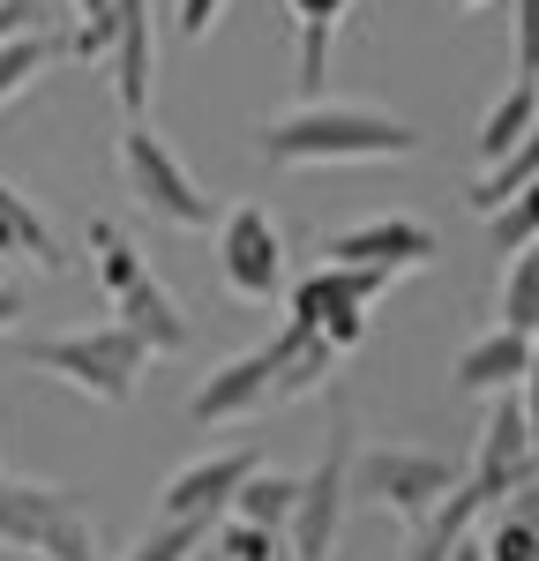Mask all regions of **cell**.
<instances>
[{
    "instance_id": "9",
    "label": "cell",
    "mask_w": 539,
    "mask_h": 561,
    "mask_svg": "<svg viewBox=\"0 0 539 561\" xmlns=\"http://www.w3.org/2000/svg\"><path fill=\"white\" fill-rule=\"evenodd\" d=\"M345 494H353V420L337 412L322 465L300 472V510H293V554L300 561H330V539L345 524Z\"/></svg>"
},
{
    "instance_id": "21",
    "label": "cell",
    "mask_w": 539,
    "mask_h": 561,
    "mask_svg": "<svg viewBox=\"0 0 539 561\" xmlns=\"http://www.w3.org/2000/svg\"><path fill=\"white\" fill-rule=\"evenodd\" d=\"M293 510H300V479L255 465V472L240 479V494H232L225 517H248V524H263V531H293Z\"/></svg>"
},
{
    "instance_id": "25",
    "label": "cell",
    "mask_w": 539,
    "mask_h": 561,
    "mask_svg": "<svg viewBox=\"0 0 539 561\" xmlns=\"http://www.w3.org/2000/svg\"><path fill=\"white\" fill-rule=\"evenodd\" d=\"M532 240H539V180L517 187L502 210H488V248L494 255H517V248H532Z\"/></svg>"
},
{
    "instance_id": "18",
    "label": "cell",
    "mask_w": 539,
    "mask_h": 561,
    "mask_svg": "<svg viewBox=\"0 0 539 561\" xmlns=\"http://www.w3.org/2000/svg\"><path fill=\"white\" fill-rule=\"evenodd\" d=\"M532 121H539V83L532 76H517V83L494 98L488 113H480V135H472V150H480V165H494V158H509L525 135H532Z\"/></svg>"
},
{
    "instance_id": "32",
    "label": "cell",
    "mask_w": 539,
    "mask_h": 561,
    "mask_svg": "<svg viewBox=\"0 0 539 561\" xmlns=\"http://www.w3.org/2000/svg\"><path fill=\"white\" fill-rule=\"evenodd\" d=\"M443 561H488V539H480V531H457Z\"/></svg>"
},
{
    "instance_id": "14",
    "label": "cell",
    "mask_w": 539,
    "mask_h": 561,
    "mask_svg": "<svg viewBox=\"0 0 539 561\" xmlns=\"http://www.w3.org/2000/svg\"><path fill=\"white\" fill-rule=\"evenodd\" d=\"M532 345H539V337H525V330H509V322H494V330H480L472 345L457 352L449 382L465 389V397H502V389H525Z\"/></svg>"
},
{
    "instance_id": "27",
    "label": "cell",
    "mask_w": 539,
    "mask_h": 561,
    "mask_svg": "<svg viewBox=\"0 0 539 561\" xmlns=\"http://www.w3.org/2000/svg\"><path fill=\"white\" fill-rule=\"evenodd\" d=\"M488 561H539V524L502 510V524L488 531Z\"/></svg>"
},
{
    "instance_id": "22",
    "label": "cell",
    "mask_w": 539,
    "mask_h": 561,
    "mask_svg": "<svg viewBox=\"0 0 539 561\" xmlns=\"http://www.w3.org/2000/svg\"><path fill=\"white\" fill-rule=\"evenodd\" d=\"M532 180H539V121H532V135H525V142H517L509 158L480 165V180L465 187V210H472V217H488V210H502V203H509L517 187H532Z\"/></svg>"
},
{
    "instance_id": "15",
    "label": "cell",
    "mask_w": 539,
    "mask_h": 561,
    "mask_svg": "<svg viewBox=\"0 0 539 561\" xmlns=\"http://www.w3.org/2000/svg\"><path fill=\"white\" fill-rule=\"evenodd\" d=\"M113 322H128L135 337L150 345V359H173V352L195 345V322H187V307L158 285V277H135L128 293L113 300Z\"/></svg>"
},
{
    "instance_id": "17",
    "label": "cell",
    "mask_w": 539,
    "mask_h": 561,
    "mask_svg": "<svg viewBox=\"0 0 539 561\" xmlns=\"http://www.w3.org/2000/svg\"><path fill=\"white\" fill-rule=\"evenodd\" d=\"M345 352L330 345L322 330H308V322H293L285 314V330L270 337V367H277V404H293V397H314V389L330 382V367H337Z\"/></svg>"
},
{
    "instance_id": "30",
    "label": "cell",
    "mask_w": 539,
    "mask_h": 561,
    "mask_svg": "<svg viewBox=\"0 0 539 561\" xmlns=\"http://www.w3.org/2000/svg\"><path fill=\"white\" fill-rule=\"evenodd\" d=\"M15 31H38V0H0V45Z\"/></svg>"
},
{
    "instance_id": "33",
    "label": "cell",
    "mask_w": 539,
    "mask_h": 561,
    "mask_svg": "<svg viewBox=\"0 0 539 561\" xmlns=\"http://www.w3.org/2000/svg\"><path fill=\"white\" fill-rule=\"evenodd\" d=\"M15 322H23V293H15V285H0V337H8Z\"/></svg>"
},
{
    "instance_id": "20",
    "label": "cell",
    "mask_w": 539,
    "mask_h": 561,
    "mask_svg": "<svg viewBox=\"0 0 539 561\" xmlns=\"http://www.w3.org/2000/svg\"><path fill=\"white\" fill-rule=\"evenodd\" d=\"M83 248H90V270H98V293H105V300H121L135 277H150L142 248H135L113 217H90V225H83Z\"/></svg>"
},
{
    "instance_id": "24",
    "label": "cell",
    "mask_w": 539,
    "mask_h": 561,
    "mask_svg": "<svg viewBox=\"0 0 539 561\" xmlns=\"http://www.w3.org/2000/svg\"><path fill=\"white\" fill-rule=\"evenodd\" d=\"M113 31H121V0H76V23H68V60H90V68H105V53H113Z\"/></svg>"
},
{
    "instance_id": "6",
    "label": "cell",
    "mask_w": 539,
    "mask_h": 561,
    "mask_svg": "<svg viewBox=\"0 0 539 561\" xmlns=\"http://www.w3.org/2000/svg\"><path fill=\"white\" fill-rule=\"evenodd\" d=\"M398 285V270H375V262H322V270H308V277H293L285 285V314L293 322H308V330H322L337 352L367 345V314H375V300Z\"/></svg>"
},
{
    "instance_id": "1",
    "label": "cell",
    "mask_w": 539,
    "mask_h": 561,
    "mask_svg": "<svg viewBox=\"0 0 539 561\" xmlns=\"http://www.w3.org/2000/svg\"><path fill=\"white\" fill-rule=\"evenodd\" d=\"M255 158L277 165V173H300V165H398V158H420V128L382 113V105L300 98L293 113H270L255 128Z\"/></svg>"
},
{
    "instance_id": "8",
    "label": "cell",
    "mask_w": 539,
    "mask_h": 561,
    "mask_svg": "<svg viewBox=\"0 0 539 561\" xmlns=\"http://www.w3.org/2000/svg\"><path fill=\"white\" fill-rule=\"evenodd\" d=\"M532 472H539V442H532V420H525V397L502 389L488 427H480V449H472V465H465V486H472L488 510H502Z\"/></svg>"
},
{
    "instance_id": "23",
    "label": "cell",
    "mask_w": 539,
    "mask_h": 561,
    "mask_svg": "<svg viewBox=\"0 0 539 561\" xmlns=\"http://www.w3.org/2000/svg\"><path fill=\"white\" fill-rule=\"evenodd\" d=\"M502 322L539 337V240L509 255V277H502Z\"/></svg>"
},
{
    "instance_id": "29",
    "label": "cell",
    "mask_w": 539,
    "mask_h": 561,
    "mask_svg": "<svg viewBox=\"0 0 539 561\" xmlns=\"http://www.w3.org/2000/svg\"><path fill=\"white\" fill-rule=\"evenodd\" d=\"M218 15H225V0H173L180 38H210V31H218Z\"/></svg>"
},
{
    "instance_id": "10",
    "label": "cell",
    "mask_w": 539,
    "mask_h": 561,
    "mask_svg": "<svg viewBox=\"0 0 539 561\" xmlns=\"http://www.w3.org/2000/svg\"><path fill=\"white\" fill-rule=\"evenodd\" d=\"M270 404H277V367H270V345H255V352L218 359V367L195 382L187 420H195V427H240V420H263Z\"/></svg>"
},
{
    "instance_id": "16",
    "label": "cell",
    "mask_w": 539,
    "mask_h": 561,
    "mask_svg": "<svg viewBox=\"0 0 539 561\" xmlns=\"http://www.w3.org/2000/svg\"><path fill=\"white\" fill-rule=\"evenodd\" d=\"M0 262H23V270H45V277H60V270H68L60 232H53L45 210L23 195V187H8V180H0Z\"/></svg>"
},
{
    "instance_id": "7",
    "label": "cell",
    "mask_w": 539,
    "mask_h": 561,
    "mask_svg": "<svg viewBox=\"0 0 539 561\" xmlns=\"http://www.w3.org/2000/svg\"><path fill=\"white\" fill-rule=\"evenodd\" d=\"M218 277L232 300H285V285H293V262H285V232H277V217L255 210V203H232L218 210Z\"/></svg>"
},
{
    "instance_id": "12",
    "label": "cell",
    "mask_w": 539,
    "mask_h": 561,
    "mask_svg": "<svg viewBox=\"0 0 539 561\" xmlns=\"http://www.w3.org/2000/svg\"><path fill=\"white\" fill-rule=\"evenodd\" d=\"M255 465H263L255 449H218V457L180 465V472L158 486V517H225L232 494H240V479L255 472Z\"/></svg>"
},
{
    "instance_id": "5",
    "label": "cell",
    "mask_w": 539,
    "mask_h": 561,
    "mask_svg": "<svg viewBox=\"0 0 539 561\" xmlns=\"http://www.w3.org/2000/svg\"><path fill=\"white\" fill-rule=\"evenodd\" d=\"M457 479H465V465L443 457V449H404V442H367V449H353V494L382 502L412 531L449 502Z\"/></svg>"
},
{
    "instance_id": "34",
    "label": "cell",
    "mask_w": 539,
    "mask_h": 561,
    "mask_svg": "<svg viewBox=\"0 0 539 561\" xmlns=\"http://www.w3.org/2000/svg\"><path fill=\"white\" fill-rule=\"evenodd\" d=\"M457 8H488V0H457Z\"/></svg>"
},
{
    "instance_id": "26",
    "label": "cell",
    "mask_w": 539,
    "mask_h": 561,
    "mask_svg": "<svg viewBox=\"0 0 539 561\" xmlns=\"http://www.w3.org/2000/svg\"><path fill=\"white\" fill-rule=\"evenodd\" d=\"M285 531H263V524H248V517H225L218 524V554L225 561H277L285 547H277Z\"/></svg>"
},
{
    "instance_id": "3",
    "label": "cell",
    "mask_w": 539,
    "mask_h": 561,
    "mask_svg": "<svg viewBox=\"0 0 539 561\" xmlns=\"http://www.w3.org/2000/svg\"><path fill=\"white\" fill-rule=\"evenodd\" d=\"M0 547L23 561H105L83 517V494L38 486V479H0Z\"/></svg>"
},
{
    "instance_id": "19",
    "label": "cell",
    "mask_w": 539,
    "mask_h": 561,
    "mask_svg": "<svg viewBox=\"0 0 539 561\" xmlns=\"http://www.w3.org/2000/svg\"><path fill=\"white\" fill-rule=\"evenodd\" d=\"M53 60H68V31H15V38L0 45V113L31 83H45Z\"/></svg>"
},
{
    "instance_id": "31",
    "label": "cell",
    "mask_w": 539,
    "mask_h": 561,
    "mask_svg": "<svg viewBox=\"0 0 539 561\" xmlns=\"http://www.w3.org/2000/svg\"><path fill=\"white\" fill-rule=\"evenodd\" d=\"M517 397H525V420H532V442H539V345H532V367H525V389Z\"/></svg>"
},
{
    "instance_id": "11",
    "label": "cell",
    "mask_w": 539,
    "mask_h": 561,
    "mask_svg": "<svg viewBox=\"0 0 539 561\" xmlns=\"http://www.w3.org/2000/svg\"><path fill=\"white\" fill-rule=\"evenodd\" d=\"M443 255L435 248V232L420 225V217H367V225H337V232H322V262H375V270H427V262Z\"/></svg>"
},
{
    "instance_id": "4",
    "label": "cell",
    "mask_w": 539,
    "mask_h": 561,
    "mask_svg": "<svg viewBox=\"0 0 539 561\" xmlns=\"http://www.w3.org/2000/svg\"><path fill=\"white\" fill-rule=\"evenodd\" d=\"M121 180H128V195L158 225H173V232H218V195L180 165V150L150 121L121 128Z\"/></svg>"
},
{
    "instance_id": "28",
    "label": "cell",
    "mask_w": 539,
    "mask_h": 561,
    "mask_svg": "<svg viewBox=\"0 0 539 561\" xmlns=\"http://www.w3.org/2000/svg\"><path fill=\"white\" fill-rule=\"evenodd\" d=\"M517 15H509V38H517V76H532L539 83V0H509Z\"/></svg>"
},
{
    "instance_id": "13",
    "label": "cell",
    "mask_w": 539,
    "mask_h": 561,
    "mask_svg": "<svg viewBox=\"0 0 539 561\" xmlns=\"http://www.w3.org/2000/svg\"><path fill=\"white\" fill-rule=\"evenodd\" d=\"M105 76H113V105L142 121L150 113V90H158V23H150V0H121V31L105 53Z\"/></svg>"
},
{
    "instance_id": "2",
    "label": "cell",
    "mask_w": 539,
    "mask_h": 561,
    "mask_svg": "<svg viewBox=\"0 0 539 561\" xmlns=\"http://www.w3.org/2000/svg\"><path fill=\"white\" fill-rule=\"evenodd\" d=\"M23 367L83 389L90 404H128L135 389H142V375H150V345L135 337L128 322H98V330H68V337L23 345Z\"/></svg>"
}]
</instances>
